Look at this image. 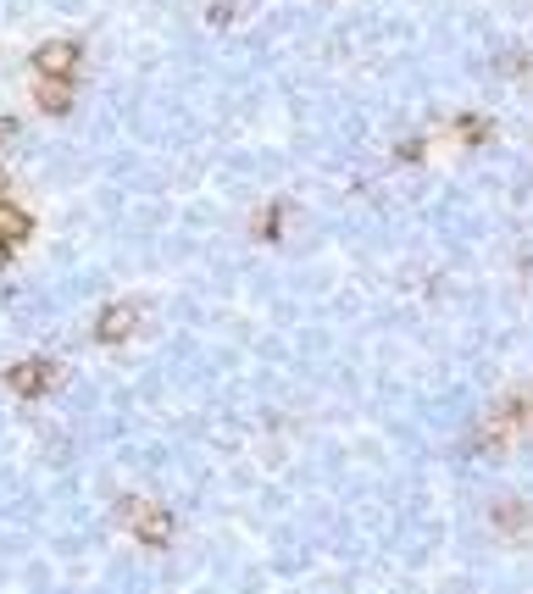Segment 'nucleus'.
<instances>
[{"label":"nucleus","mask_w":533,"mask_h":594,"mask_svg":"<svg viewBox=\"0 0 533 594\" xmlns=\"http://www.w3.org/2000/svg\"><path fill=\"white\" fill-rule=\"evenodd\" d=\"M284 223H289V201H273V206H262V217H256V239H284Z\"/></svg>","instance_id":"9"},{"label":"nucleus","mask_w":533,"mask_h":594,"mask_svg":"<svg viewBox=\"0 0 533 594\" xmlns=\"http://www.w3.org/2000/svg\"><path fill=\"white\" fill-rule=\"evenodd\" d=\"M450 134H455L461 145H489V140H494V117H483V112H461V117H450Z\"/></svg>","instance_id":"8"},{"label":"nucleus","mask_w":533,"mask_h":594,"mask_svg":"<svg viewBox=\"0 0 533 594\" xmlns=\"http://www.w3.org/2000/svg\"><path fill=\"white\" fill-rule=\"evenodd\" d=\"M522 273H533V245H527V250H522Z\"/></svg>","instance_id":"14"},{"label":"nucleus","mask_w":533,"mask_h":594,"mask_svg":"<svg viewBox=\"0 0 533 594\" xmlns=\"http://www.w3.org/2000/svg\"><path fill=\"white\" fill-rule=\"evenodd\" d=\"M0 201H12V173L0 167Z\"/></svg>","instance_id":"13"},{"label":"nucleus","mask_w":533,"mask_h":594,"mask_svg":"<svg viewBox=\"0 0 533 594\" xmlns=\"http://www.w3.org/2000/svg\"><path fill=\"white\" fill-rule=\"evenodd\" d=\"M34 106L45 117H68L73 112V79H40L34 84Z\"/></svg>","instance_id":"7"},{"label":"nucleus","mask_w":533,"mask_h":594,"mask_svg":"<svg viewBox=\"0 0 533 594\" xmlns=\"http://www.w3.org/2000/svg\"><path fill=\"white\" fill-rule=\"evenodd\" d=\"M422 156H428V140H422V134H411V140L394 145V162H400V167H417Z\"/></svg>","instance_id":"10"},{"label":"nucleus","mask_w":533,"mask_h":594,"mask_svg":"<svg viewBox=\"0 0 533 594\" xmlns=\"http://www.w3.org/2000/svg\"><path fill=\"white\" fill-rule=\"evenodd\" d=\"M489 522L500 528V533H511V539H522V533H533V505L527 500H494V511H489Z\"/></svg>","instance_id":"6"},{"label":"nucleus","mask_w":533,"mask_h":594,"mask_svg":"<svg viewBox=\"0 0 533 594\" xmlns=\"http://www.w3.org/2000/svg\"><path fill=\"white\" fill-rule=\"evenodd\" d=\"M29 68H34V79H79L84 45L79 40H45V45H34Z\"/></svg>","instance_id":"3"},{"label":"nucleus","mask_w":533,"mask_h":594,"mask_svg":"<svg viewBox=\"0 0 533 594\" xmlns=\"http://www.w3.org/2000/svg\"><path fill=\"white\" fill-rule=\"evenodd\" d=\"M140 334V306L134 300H112V306H101V317H95V345H129Z\"/></svg>","instance_id":"4"},{"label":"nucleus","mask_w":533,"mask_h":594,"mask_svg":"<svg viewBox=\"0 0 533 594\" xmlns=\"http://www.w3.org/2000/svg\"><path fill=\"white\" fill-rule=\"evenodd\" d=\"M206 18H212L217 29H228V23L239 18V0H212V12H206Z\"/></svg>","instance_id":"11"},{"label":"nucleus","mask_w":533,"mask_h":594,"mask_svg":"<svg viewBox=\"0 0 533 594\" xmlns=\"http://www.w3.org/2000/svg\"><path fill=\"white\" fill-rule=\"evenodd\" d=\"M62 378H68L62 361H51V356H23V361L7 367V378H0V383H7L12 400H45V395L62 389Z\"/></svg>","instance_id":"2"},{"label":"nucleus","mask_w":533,"mask_h":594,"mask_svg":"<svg viewBox=\"0 0 533 594\" xmlns=\"http://www.w3.org/2000/svg\"><path fill=\"white\" fill-rule=\"evenodd\" d=\"M18 134H23V123H18V117H0V151H12V145H18Z\"/></svg>","instance_id":"12"},{"label":"nucleus","mask_w":533,"mask_h":594,"mask_svg":"<svg viewBox=\"0 0 533 594\" xmlns=\"http://www.w3.org/2000/svg\"><path fill=\"white\" fill-rule=\"evenodd\" d=\"M34 234V217L18 206V201H0V256H18Z\"/></svg>","instance_id":"5"},{"label":"nucleus","mask_w":533,"mask_h":594,"mask_svg":"<svg viewBox=\"0 0 533 594\" xmlns=\"http://www.w3.org/2000/svg\"><path fill=\"white\" fill-rule=\"evenodd\" d=\"M117 522H123L145 550L173 544V511H167V505H156V500H145V494H123V500H117Z\"/></svg>","instance_id":"1"}]
</instances>
